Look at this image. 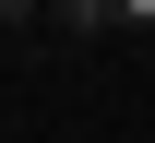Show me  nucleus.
Listing matches in <instances>:
<instances>
[{"instance_id":"1","label":"nucleus","mask_w":155,"mask_h":143,"mask_svg":"<svg viewBox=\"0 0 155 143\" xmlns=\"http://www.w3.org/2000/svg\"><path fill=\"white\" fill-rule=\"evenodd\" d=\"M107 24H131V36H155V0H96Z\"/></svg>"},{"instance_id":"2","label":"nucleus","mask_w":155,"mask_h":143,"mask_svg":"<svg viewBox=\"0 0 155 143\" xmlns=\"http://www.w3.org/2000/svg\"><path fill=\"white\" fill-rule=\"evenodd\" d=\"M36 12L48 0H0V36H36Z\"/></svg>"}]
</instances>
